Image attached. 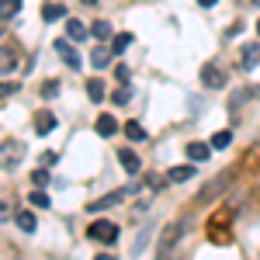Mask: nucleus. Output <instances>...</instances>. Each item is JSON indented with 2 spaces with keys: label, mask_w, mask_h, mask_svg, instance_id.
Segmentation results:
<instances>
[{
  "label": "nucleus",
  "mask_w": 260,
  "mask_h": 260,
  "mask_svg": "<svg viewBox=\"0 0 260 260\" xmlns=\"http://www.w3.org/2000/svg\"><path fill=\"white\" fill-rule=\"evenodd\" d=\"M87 236H90L94 243L111 246V243H118V225H115V222H108V219H98V222H90V225H87Z\"/></svg>",
  "instance_id": "1"
},
{
  "label": "nucleus",
  "mask_w": 260,
  "mask_h": 260,
  "mask_svg": "<svg viewBox=\"0 0 260 260\" xmlns=\"http://www.w3.org/2000/svg\"><path fill=\"white\" fill-rule=\"evenodd\" d=\"M229 184H233V170H222V174H219L215 180H208V184L201 187L194 201H212V198H219V194L225 191V187H229Z\"/></svg>",
  "instance_id": "2"
},
{
  "label": "nucleus",
  "mask_w": 260,
  "mask_h": 260,
  "mask_svg": "<svg viewBox=\"0 0 260 260\" xmlns=\"http://www.w3.org/2000/svg\"><path fill=\"white\" fill-rule=\"evenodd\" d=\"M21 160H24V146H21L18 139H11V142L0 146V167H4V170H14Z\"/></svg>",
  "instance_id": "3"
},
{
  "label": "nucleus",
  "mask_w": 260,
  "mask_h": 260,
  "mask_svg": "<svg viewBox=\"0 0 260 260\" xmlns=\"http://www.w3.org/2000/svg\"><path fill=\"white\" fill-rule=\"evenodd\" d=\"M180 233H184V222H174V225H167V229L160 233V243H156V253H160V257H167V253L177 246Z\"/></svg>",
  "instance_id": "4"
},
{
  "label": "nucleus",
  "mask_w": 260,
  "mask_h": 260,
  "mask_svg": "<svg viewBox=\"0 0 260 260\" xmlns=\"http://www.w3.org/2000/svg\"><path fill=\"white\" fill-rule=\"evenodd\" d=\"M201 83H205L208 90H222V87H225V73H222L215 62H205V66H201Z\"/></svg>",
  "instance_id": "5"
},
{
  "label": "nucleus",
  "mask_w": 260,
  "mask_h": 260,
  "mask_svg": "<svg viewBox=\"0 0 260 260\" xmlns=\"http://www.w3.org/2000/svg\"><path fill=\"white\" fill-rule=\"evenodd\" d=\"M56 52H59V59L70 66V70H80L83 66V59L77 56V49L70 45V39H56Z\"/></svg>",
  "instance_id": "6"
},
{
  "label": "nucleus",
  "mask_w": 260,
  "mask_h": 260,
  "mask_svg": "<svg viewBox=\"0 0 260 260\" xmlns=\"http://www.w3.org/2000/svg\"><path fill=\"white\" fill-rule=\"evenodd\" d=\"M125 194H128V191H111V194H104V198H98V201H87V212L98 215V212H104V208H115Z\"/></svg>",
  "instance_id": "7"
},
{
  "label": "nucleus",
  "mask_w": 260,
  "mask_h": 260,
  "mask_svg": "<svg viewBox=\"0 0 260 260\" xmlns=\"http://www.w3.org/2000/svg\"><path fill=\"white\" fill-rule=\"evenodd\" d=\"M257 62H260V45L257 42H246V45L240 49V66L243 70H253Z\"/></svg>",
  "instance_id": "8"
},
{
  "label": "nucleus",
  "mask_w": 260,
  "mask_h": 260,
  "mask_svg": "<svg viewBox=\"0 0 260 260\" xmlns=\"http://www.w3.org/2000/svg\"><path fill=\"white\" fill-rule=\"evenodd\" d=\"M18 70V52L11 45H0V77L4 73H14Z\"/></svg>",
  "instance_id": "9"
},
{
  "label": "nucleus",
  "mask_w": 260,
  "mask_h": 260,
  "mask_svg": "<svg viewBox=\"0 0 260 260\" xmlns=\"http://www.w3.org/2000/svg\"><path fill=\"white\" fill-rule=\"evenodd\" d=\"M111 59H115V52H111L108 45H94V52H90V66L104 70V66H111Z\"/></svg>",
  "instance_id": "10"
},
{
  "label": "nucleus",
  "mask_w": 260,
  "mask_h": 260,
  "mask_svg": "<svg viewBox=\"0 0 260 260\" xmlns=\"http://www.w3.org/2000/svg\"><path fill=\"white\" fill-rule=\"evenodd\" d=\"M208 153H212V142H191V146H187V160L191 163H205Z\"/></svg>",
  "instance_id": "11"
},
{
  "label": "nucleus",
  "mask_w": 260,
  "mask_h": 260,
  "mask_svg": "<svg viewBox=\"0 0 260 260\" xmlns=\"http://www.w3.org/2000/svg\"><path fill=\"white\" fill-rule=\"evenodd\" d=\"M52 128H56V115H52V111H39V115H35V132H39V136H49Z\"/></svg>",
  "instance_id": "12"
},
{
  "label": "nucleus",
  "mask_w": 260,
  "mask_h": 260,
  "mask_svg": "<svg viewBox=\"0 0 260 260\" xmlns=\"http://www.w3.org/2000/svg\"><path fill=\"white\" fill-rule=\"evenodd\" d=\"M260 87H240V90H233V98H229V108H240V104H246L250 98H257Z\"/></svg>",
  "instance_id": "13"
},
{
  "label": "nucleus",
  "mask_w": 260,
  "mask_h": 260,
  "mask_svg": "<svg viewBox=\"0 0 260 260\" xmlns=\"http://www.w3.org/2000/svg\"><path fill=\"white\" fill-rule=\"evenodd\" d=\"M118 160H121V167L128 170V174H139L142 170V163H139V156L132 153V149H118Z\"/></svg>",
  "instance_id": "14"
},
{
  "label": "nucleus",
  "mask_w": 260,
  "mask_h": 260,
  "mask_svg": "<svg viewBox=\"0 0 260 260\" xmlns=\"http://www.w3.org/2000/svg\"><path fill=\"white\" fill-rule=\"evenodd\" d=\"M194 177V167L191 163H184V167H170V174H167V180H174V184H184V180Z\"/></svg>",
  "instance_id": "15"
},
{
  "label": "nucleus",
  "mask_w": 260,
  "mask_h": 260,
  "mask_svg": "<svg viewBox=\"0 0 260 260\" xmlns=\"http://www.w3.org/2000/svg\"><path fill=\"white\" fill-rule=\"evenodd\" d=\"M115 132H118V121L111 118V115H101V118H98V136L108 139V136H115Z\"/></svg>",
  "instance_id": "16"
},
{
  "label": "nucleus",
  "mask_w": 260,
  "mask_h": 260,
  "mask_svg": "<svg viewBox=\"0 0 260 260\" xmlns=\"http://www.w3.org/2000/svg\"><path fill=\"white\" fill-rule=\"evenodd\" d=\"M14 222H18V229H24V233H35L39 229V222H35L31 212H14Z\"/></svg>",
  "instance_id": "17"
},
{
  "label": "nucleus",
  "mask_w": 260,
  "mask_h": 260,
  "mask_svg": "<svg viewBox=\"0 0 260 260\" xmlns=\"http://www.w3.org/2000/svg\"><path fill=\"white\" fill-rule=\"evenodd\" d=\"M66 39L70 42H83L87 39V28H83L80 21H66Z\"/></svg>",
  "instance_id": "18"
},
{
  "label": "nucleus",
  "mask_w": 260,
  "mask_h": 260,
  "mask_svg": "<svg viewBox=\"0 0 260 260\" xmlns=\"http://www.w3.org/2000/svg\"><path fill=\"white\" fill-rule=\"evenodd\" d=\"M21 11V0H0V21H11Z\"/></svg>",
  "instance_id": "19"
},
{
  "label": "nucleus",
  "mask_w": 260,
  "mask_h": 260,
  "mask_svg": "<svg viewBox=\"0 0 260 260\" xmlns=\"http://www.w3.org/2000/svg\"><path fill=\"white\" fill-rule=\"evenodd\" d=\"M87 98L94 101V104H101V101H104V83H101L98 77H94V80H87Z\"/></svg>",
  "instance_id": "20"
},
{
  "label": "nucleus",
  "mask_w": 260,
  "mask_h": 260,
  "mask_svg": "<svg viewBox=\"0 0 260 260\" xmlns=\"http://www.w3.org/2000/svg\"><path fill=\"white\" fill-rule=\"evenodd\" d=\"M62 14H66L62 4H45V7H42V18L45 21H56V18H62Z\"/></svg>",
  "instance_id": "21"
},
{
  "label": "nucleus",
  "mask_w": 260,
  "mask_h": 260,
  "mask_svg": "<svg viewBox=\"0 0 260 260\" xmlns=\"http://www.w3.org/2000/svg\"><path fill=\"white\" fill-rule=\"evenodd\" d=\"M229 142H233V132H229V128H222V132L212 136V149H225Z\"/></svg>",
  "instance_id": "22"
},
{
  "label": "nucleus",
  "mask_w": 260,
  "mask_h": 260,
  "mask_svg": "<svg viewBox=\"0 0 260 260\" xmlns=\"http://www.w3.org/2000/svg\"><path fill=\"white\" fill-rule=\"evenodd\" d=\"M90 35L104 42L108 35H111V24H108V21H94V24H90Z\"/></svg>",
  "instance_id": "23"
},
{
  "label": "nucleus",
  "mask_w": 260,
  "mask_h": 260,
  "mask_svg": "<svg viewBox=\"0 0 260 260\" xmlns=\"http://www.w3.org/2000/svg\"><path fill=\"white\" fill-rule=\"evenodd\" d=\"M125 136L132 142H139V139H146V128H142L139 121H128V125H125Z\"/></svg>",
  "instance_id": "24"
},
{
  "label": "nucleus",
  "mask_w": 260,
  "mask_h": 260,
  "mask_svg": "<svg viewBox=\"0 0 260 260\" xmlns=\"http://www.w3.org/2000/svg\"><path fill=\"white\" fill-rule=\"evenodd\" d=\"M59 90H62V87H59V80H45V83H42V98H45V101L59 98Z\"/></svg>",
  "instance_id": "25"
},
{
  "label": "nucleus",
  "mask_w": 260,
  "mask_h": 260,
  "mask_svg": "<svg viewBox=\"0 0 260 260\" xmlns=\"http://www.w3.org/2000/svg\"><path fill=\"white\" fill-rule=\"evenodd\" d=\"M28 201H31V208H49V205H52L45 191H31V194H28Z\"/></svg>",
  "instance_id": "26"
},
{
  "label": "nucleus",
  "mask_w": 260,
  "mask_h": 260,
  "mask_svg": "<svg viewBox=\"0 0 260 260\" xmlns=\"http://www.w3.org/2000/svg\"><path fill=\"white\" fill-rule=\"evenodd\" d=\"M128 45H132V35H118V39L111 42V52L118 56V52H125V49H128Z\"/></svg>",
  "instance_id": "27"
},
{
  "label": "nucleus",
  "mask_w": 260,
  "mask_h": 260,
  "mask_svg": "<svg viewBox=\"0 0 260 260\" xmlns=\"http://www.w3.org/2000/svg\"><path fill=\"white\" fill-rule=\"evenodd\" d=\"M31 184H35V187H45V184H49V170H35V174H31Z\"/></svg>",
  "instance_id": "28"
},
{
  "label": "nucleus",
  "mask_w": 260,
  "mask_h": 260,
  "mask_svg": "<svg viewBox=\"0 0 260 260\" xmlns=\"http://www.w3.org/2000/svg\"><path fill=\"white\" fill-rule=\"evenodd\" d=\"M14 90H18V87H14V83L0 80V101H4V98H11V94H14Z\"/></svg>",
  "instance_id": "29"
},
{
  "label": "nucleus",
  "mask_w": 260,
  "mask_h": 260,
  "mask_svg": "<svg viewBox=\"0 0 260 260\" xmlns=\"http://www.w3.org/2000/svg\"><path fill=\"white\" fill-rule=\"evenodd\" d=\"M128 98H132V94H128V87H118V90H115V104H125Z\"/></svg>",
  "instance_id": "30"
},
{
  "label": "nucleus",
  "mask_w": 260,
  "mask_h": 260,
  "mask_svg": "<svg viewBox=\"0 0 260 260\" xmlns=\"http://www.w3.org/2000/svg\"><path fill=\"white\" fill-rule=\"evenodd\" d=\"M146 243H149V229H142L139 236H136V253H139V250L146 246Z\"/></svg>",
  "instance_id": "31"
},
{
  "label": "nucleus",
  "mask_w": 260,
  "mask_h": 260,
  "mask_svg": "<svg viewBox=\"0 0 260 260\" xmlns=\"http://www.w3.org/2000/svg\"><path fill=\"white\" fill-rule=\"evenodd\" d=\"M11 219V205H7V201H0V222H7Z\"/></svg>",
  "instance_id": "32"
},
{
  "label": "nucleus",
  "mask_w": 260,
  "mask_h": 260,
  "mask_svg": "<svg viewBox=\"0 0 260 260\" xmlns=\"http://www.w3.org/2000/svg\"><path fill=\"white\" fill-rule=\"evenodd\" d=\"M219 0H198V7H215Z\"/></svg>",
  "instance_id": "33"
},
{
  "label": "nucleus",
  "mask_w": 260,
  "mask_h": 260,
  "mask_svg": "<svg viewBox=\"0 0 260 260\" xmlns=\"http://www.w3.org/2000/svg\"><path fill=\"white\" fill-rule=\"evenodd\" d=\"M80 4H83V7H94V4H98V0H80Z\"/></svg>",
  "instance_id": "34"
},
{
  "label": "nucleus",
  "mask_w": 260,
  "mask_h": 260,
  "mask_svg": "<svg viewBox=\"0 0 260 260\" xmlns=\"http://www.w3.org/2000/svg\"><path fill=\"white\" fill-rule=\"evenodd\" d=\"M253 4H257V7H260V0H253Z\"/></svg>",
  "instance_id": "35"
},
{
  "label": "nucleus",
  "mask_w": 260,
  "mask_h": 260,
  "mask_svg": "<svg viewBox=\"0 0 260 260\" xmlns=\"http://www.w3.org/2000/svg\"><path fill=\"white\" fill-rule=\"evenodd\" d=\"M257 31H260V24H257Z\"/></svg>",
  "instance_id": "36"
}]
</instances>
